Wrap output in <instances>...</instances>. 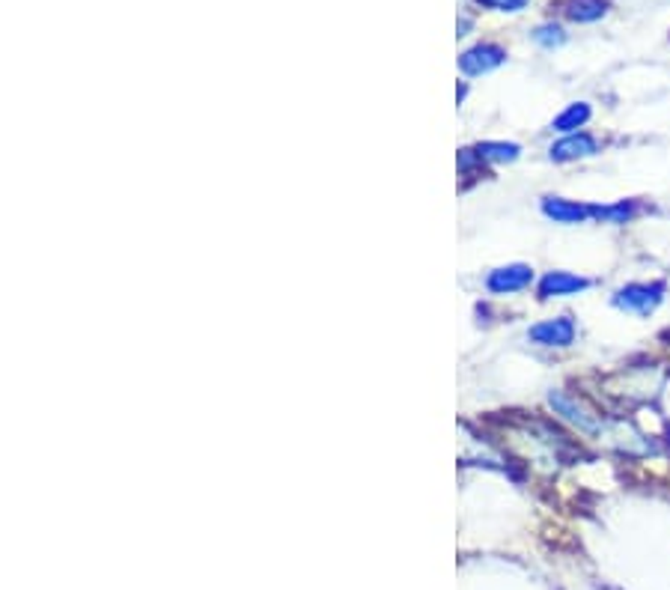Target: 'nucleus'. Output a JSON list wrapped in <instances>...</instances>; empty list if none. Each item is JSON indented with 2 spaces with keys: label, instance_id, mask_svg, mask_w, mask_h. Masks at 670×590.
<instances>
[{
  "label": "nucleus",
  "instance_id": "nucleus-4",
  "mask_svg": "<svg viewBox=\"0 0 670 590\" xmlns=\"http://www.w3.org/2000/svg\"><path fill=\"white\" fill-rule=\"evenodd\" d=\"M534 281V268L525 263H513V265H501L485 277V286L492 289L495 295H506V293H518V289L531 286Z\"/></svg>",
  "mask_w": 670,
  "mask_h": 590
},
{
  "label": "nucleus",
  "instance_id": "nucleus-14",
  "mask_svg": "<svg viewBox=\"0 0 670 590\" xmlns=\"http://www.w3.org/2000/svg\"><path fill=\"white\" fill-rule=\"evenodd\" d=\"M483 6L501 9V13H518V9L527 6V0H480Z\"/></svg>",
  "mask_w": 670,
  "mask_h": 590
},
{
  "label": "nucleus",
  "instance_id": "nucleus-6",
  "mask_svg": "<svg viewBox=\"0 0 670 590\" xmlns=\"http://www.w3.org/2000/svg\"><path fill=\"white\" fill-rule=\"evenodd\" d=\"M596 149H599L596 137L585 135V132H575V135H569V137H564V141H557L555 146H551L548 149V158L551 161H560V165H564V161L587 158V155L596 153Z\"/></svg>",
  "mask_w": 670,
  "mask_h": 590
},
{
  "label": "nucleus",
  "instance_id": "nucleus-13",
  "mask_svg": "<svg viewBox=\"0 0 670 590\" xmlns=\"http://www.w3.org/2000/svg\"><path fill=\"white\" fill-rule=\"evenodd\" d=\"M534 42L536 45H543V48H560L566 42V34H564V27L560 25H539L536 30H534Z\"/></svg>",
  "mask_w": 670,
  "mask_h": 590
},
{
  "label": "nucleus",
  "instance_id": "nucleus-10",
  "mask_svg": "<svg viewBox=\"0 0 670 590\" xmlns=\"http://www.w3.org/2000/svg\"><path fill=\"white\" fill-rule=\"evenodd\" d=\"M605 13H608V0H569L566 4V15L572 21H581V25L599 21Z\"/></svg>",
  "mask_w": 670,
  "mask_h": 590
},
{
  "label": "nucleus",
  "instance_id": "nucleus-5",
  "mask_svg": "<svg viewBox=\"0 0 670 590\" xmlns=\"http://www.w3.org/2000/svg\"><path fill=\"white\" fill-rule=\"evenodd\" d=\"M506 60V51L501 45H492V42H483V45L468 48L459 57V69L465 75H485L492 69H498L501 63Z\"/></svg>",
  "mask_w": 670,
  "mask_h": 590
},
{
  "label": "nucleus",
  "instance_id": "nucleus-8",
  "mask_svg": "<svg viewBox=\"0 0 670 590\" xmlns=\"http://www.w3.org/2000/svg\"><path fill=\"white\" fill-rule=\"evenodd\" d=\"M543 212L557 224H578V221L593 218V206H585V203H575V200H564V197H545Z\"/></svg>",
  "mask_w": 670,
  "mask_h": 590
},
{
  "label": "nucleus",
  "instance_id": "nucleus-12",
  "mask_svg": "<svg viewBox=\"0 0 670 590\" xmlns=\"http://www.w3.org/2000/svg\"><path fill=\"white\" fill-rule=\"evenodd\" d=\"M635 212H637L635 203L632 200H623V203H614V206H593V218L623 224V221H629Z\"/></svg>",
  "mask_w": 670,
  "mask_h": 590
},
{
  "label": "nucleus",
  "instance_id": "nucleus-3",
  "mask_svg": "<svg viewBox=\"0 0 670 590\" xmlns=\"http://www.w3.org/2000/svg\"><path fill=\"white\" fill-rule=\"evenodd\" d=\"M527 340L536 343V346H557L564 349L575 340V322L569 316H557V319H545L527 331Z\"/></svg>",
  "mask_w": 670,
  "mask_h": 590
},
{
  "label": "nucleus",
  "instance_id": "nucleus-11",
  "mask_svg": "<svg viewBox=\"0 0 670 590\" xmlns=\"http://www.w3.org/2000/svg\"><path fill=\"white\" fill-rule=\"evenodd\" d=\"M474 149H477V155L483 161H515L518 153H522L518 144H504V141H483Z\"/></svg>",
  "mask_w": 670,
  "mask_h": 590
},
{
  "label": "nucleus",
  "instance_id": "nucleus-7",
  "mask_svg": "<svg viewBox=\"0 0 670 590\" xmlns=\"http://www.w3.org/2000/svg\"><path fill=\"white\" fill-rule=\"evenodd\" d=\"M590 289L587 277L569 275V272H548L543 281H539V298H560V295H575Z\"/></svg>",
  "mask_w": 670,
  "mask_h": 590
},
{
  "label": "nucleus",
  "instance_id": "nucleus-9",
  "mask_svg": "<svg viewBox=\"0 0 670 590\" xmlns=\"http://www.w3.org/2000/svg\"><path fill=\"white\" fill-rule=\"evenodd\" d=\"M590 116H593L590 105L587 102H575V105H569L560 116H555L551 128H555V132H560V135H572V132H578L581 125H587Z\"/></svg>",
  "mask_w": 670,
  "mask_h": 590
},
{
  "label": "nucleus",
  "instance_id": "nucleus-1",
  "mask_svg": "<svg viewBox=\"0 0 670 590\" xmlns=\"http://www.w3.org/2000/svg\"><path fill=\"white\" fill-rule=\"evenodd\" d=\"M548 405L555 409L560 417H564L566 424H572L578 429V433L585 435H596L602 429V417L596 412H590L585 403L578 400V396H572L566 391H551L548 394Z\"/></svg>",
  "mask_w": 670,
  "mask_h": 590
},
{
  "label": "nucleus",
  "instance_id": "nucleus-2",
  "mask_svg": "<svg viewBox=\"0 0 670 590\" xmlns=\"http://www.w3.org/2000/svg\"><path fill=\"white\" fill-rule=\"evenodd\" d=\"M665 284H629L617 289V295H614V305H617L620 310H629V314H653V310L662 305L665 298Z\"/></svg>",
  "mask_w": 670,
  "mask_h": 590
}]
</instances>
